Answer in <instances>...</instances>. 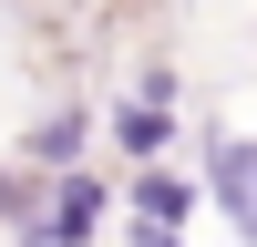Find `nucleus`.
<instances>
[{
  "mask_svg": "<svg viewBox=\"0 0 257 247\" xmlns=\"http://www.w3.org/2000/svg\"><path fill=\"white\" fill-rule=\"evenodd\" d=\"M196 185H206V216H226L257 247V134H196Z\"/></svg>",
  "mask_w": 257,
  "mask_h": 247,
  "instance_id": "2",
  "label": "nucleus"
},
{
  "mask_svg": "<svg viewBox=\"0 0 257 247\" xmlns=\"http://www.w3.org/2000/svg\"><path fill=\"white\" fill-rule=\"evenodd\" d=\"M113 247H185L175 226H144V216H113Z\"/></svg>",
  "mask_w": 257,
  "mask_h": 247,
  "instance_id": "7",
  "label": "nucleus"
},
{
  "mask_svg": "<svg viewBox=\"0 0 257 247\" xmlns=\"http://www.w3.org/2000/svg\"><path fill=\"white\" fill-rule=\"evenodd\" d=\"M113 216H144V226H196L206 216V185H196V165H175V155H155V165H123V185H113Z\"/></svg>",
  "mask_w": 257,
  "mask_h": 247,
  "instance_id": "3",
  "label": "nucleus"
},
{
  "mask_svg": "<svg viewBox=\"0 0 257 247\" xmlns=\"http://www.w3.org/2000/svg\"><path fill=\"white\" fill-rule=\"evenodd\" d=\"M103 237H113V175L103 165H62V175H41V216L11 247H103Z\"/></svg>",
  "mask_w": 257,
  "mask_h": 247,
  "instance_id": "1",
  "label": "nucleus"
},
{
  "mask_svg": "<svg viewBox=\"0 0 257 247\" xmlns=\"http://www.w3.org/2000/svg\"><path fill=\"white\" fill-rule=\"evenodd\" d=\"M93 134H103V113H93V103H52V113H31V134H21V165H31V175L93 165Z\"/></svg>",
  "mask_w": 257,
  "mask_h": 247,
  "instance_id": "4",
  "label": "nucleus"
},
{
  "mask_svg": "<svg viewBox=\"0 0 257 247\" xmlns=\"http://www.w3.org/2000/svg\"><path fill=\"white\" fill-rule=\"evenodd\" d=\"M103 134H113L123 165H155V155H175V144H185V124H175V103H165V93H113Z\"/></svg>",
  "mask_w": 257,
  "mask_h": 247,
  "instance_id": "5",
  "label": "nucleus"
},
{
  "mask_svg": "<svg viewBox=\"0 0 257 247\" xmlns=\"http://www.w3.org/2000/svg\"><path fill=\"white\" fill-rule=\"evenodd\" d=\"M31 216H41V175H31V165L11 155V165H0V237H21Z\"/></svg>",
  "mask_w": 257,
  "mask_h": 247,
  "instance_id": "6",
  "label": "nucleus"
}]
</instances>
